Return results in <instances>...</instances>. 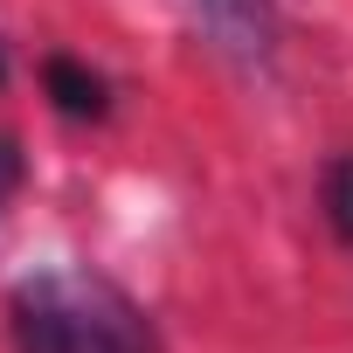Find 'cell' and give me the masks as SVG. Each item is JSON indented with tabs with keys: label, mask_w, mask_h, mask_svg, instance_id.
I'll return each instance as SVG.
<instances>
[{
	"label": "cell",
	"mask_w": 353,
	"mask_h": 353,
	"mask_svg": "<svg viewBox=\"0 0 353 353\" xmlns=\"http://www.w3.org/2000/svg\"><path fill=\"white\" fill-rule=\"evenodd\" d=\"M14 353H159L152 319L97 270H35L8 298Z\"/></svg>",
	"instance_id": "cell-1"
},
{
	"label": "cell",
	"mask_w": 353,
	"mask_h": 353,
	"mask_svg": "<svg viewBox=\"0 0 353 353\" xmlns=\"http://www.w3.org/2000/svg\"><path fill=\"white\" fill-rule=\"evenodd\" d=\"M194 21L229 49L236 63H270L277 56V0H188Z\"/></svg>",
	"instance_id": "cell-2"
},
{
	"label": "cell",
	"mask_w": 353,
	"mask_h": 353,
	"mask_svg": "<svg viewBox=\"0 0 353 353\" xmlns=\"http://www.w3.org/2000/svg\"><path fill=\"white\" fill-rule=\"evenodd\" d=\"M42 90H49V104H56L63 118H77V125L111 118V83H104L90 63H77V56H49V63H42Z\"/></svg>",
	"instance_id": "cell-3"
},
{
	"label": "cell",
	"mask_w": 353,
	"mask_h": 353,
	"mask_svg": "<svg viewBox=\"0 0 353 353\" xmlns=\"http://www.w3.org/2000/svg\"><path fill=\"white\" fill-rule=\"evenodd\" d=\"M319 201H325V222L339 243H353V152H339L325 166V181H319Z\"/></svg>",
	"instance_id": "cell-4"
},
{
	"label": "cell",
	"mask_w": 353,
	"mask_h": 353,
	"mask_svg": "<svg viewBox=\"0 0 353 353\" xmlns=\"http://www.w3.org/2000/svg\"><path fill=\"white\" fill-rule=\"evenodd\" d=\"M14 188H21V152H14V139H0V201Z\"/></svg>",
	"instance_id": "cell-5"
},
{
	"label": "cell",
	"mask_w": 353,
	"mask_h": 353,
	"mask_svg": "<svg viewBox=\"0 0 353 353\" xmlns=\"http://www.w3.org/2000/svg\"><path fill=\"white\" fill-rule=\"evenodd\" d=\"M0 83H8V42H0Z\"/></svg>",
	"instance_id": "cell-6"
}]
</instances>
